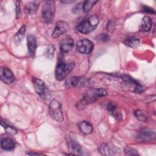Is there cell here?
Returning <instances> with one entry per match:
<instances>
[{"mask_svg":"<svg viewBox=\"0 0 156 156\" xmlns=\"http://www.w3.org/2000/svg\"><path fill=\"white\" fill-rule=\"evenodd\" d=\"M107 94V91L102 88L88 89L84 93L82 101L79 102L77 108L84 107L87 104L93 103L101 97L105 96Z\"/></svg>","mask_w":156,"mask_h":156,"instance_id":"1","label":"cell"},{"mask_svg":"<svg viewBox=\"0 0 156 156\" xmlns=\"http://www.w3.org/2000/svg\"><path fill=\"white\" fill-rule=\"evenodd\" d=\"M124 43L132 48H136L139 44H140V40L134 37V36H130V37H129L127 38H126L124 41Z\"/></svg>","mask_w":156,"mask_h":156,"instance_id":"19","label":"cell"},{"mask_svg":"<svg viewBox=\"0 0 156 156\" xmlns=\"http://www.w3.org/2000/svg\"><path fill=\"white\" fill-rule=\"evenodd\" d=\"M62 2L63 3H70L74 2V1H62Z\"/></svg>","mask_w":156,"mask_h":156,"instance_id":"34","label":"cell"},{"mask_svg":"<svg viewBox=\"0 0 156 156\" xmlns=\"http://www.w3.org/2000/svg\"><path fill=\"white\" fill-rule=\"evenodd\" d=\"M55 12L54 2L52 1H46L42 7L41 15L43 19L46 23L52 22Z\"/></svg>","mask_w":156,"mask_h":156,"instance_id":"5","label":"cell"},{"mask_svg":"<svg viewBox=\"0 0 156 156\" xmlns=\"http://www.w3.org/2000/svg\"><path fill=\"white\" fill-rule=\"evenodd\" d=\"M98 38L103 41H107L110 39V37L108 35L106 34H101L98 37Z\"/></svg>","mask_w":156,"mask_h":156,"instance_id":"31","label":"cell"},{"mask_svg":"<svg viewBox=\"0 0 156 156\" xmlns=\"http://www.w3.org/2000/svg\"><path fill=\"white\" fill-rule=\"evenodd\" d=\"M74 47V41L69 37L64 38L60 43V49L62 54H66L69 52Z\"/></svg>","mask_w":156,"mask_h":156,"instance_id":"13","label":"cell"},{"mask_svg":"<svg viewBox=\"0 0 156 156\" xmlns=\"http://www.w3.org/2000/svg\"><path fill=\"white\" fill-rule=\"evenodd\" d=\"M74 63L65 62L62 60H59L56 65L55 69V76L57 80H62L65 79L68 74L74 69Z\"/></svg>","mask_w":156,"mask_h":156,"instance_id":"3","label":"cell"},{"mask_svg":"<svg viewBox=\"0 0 156 156\" xmlns=\"http://www.w3.org/2000/svg\"><path fill=\"white\" fill-rule=\"evenodd\" d=\"M1 124L2 125V126L4 128L5 132L9 134V135H15V134H16L17 133V130L13 127V126H11L9 124H7L5 121H4L2 120V119H1Z\"/></svg>","mask_w":156,"mask_h":156,"instance_id":"24","label":"cell"},{"mask_svg":"<svg viewBox=\"0 0 156 156\" xmlns=\"http://www.w3.org/2000/svg\"><path fill=\"white\" fill-rule=\"evenodd\" d=\"M85 83H87V80L84 77L72 76L66 79L65 86L68 88L79 85H84Z\"/></svg>","mask_w":156,"mask_h":156,"instance_id":"14","label":"cell"},{"mask_svg":"<svg viewBox=\"0 0 156 156\" xmlns=\"http://www.w3.org/2000/svg\"><path fill=\"white\" fill-rule=\"evenodd\" d=\"M1 80L5 84H10L15 80L13 72L7 67H1L0 69Z\"/></svg>","mask_w":156,"mask_h":156,"instance_id":"11","label":"cell"},{"mask_svg":"<svg viewBox=\"0 0 156 156\" xmlns=\"http://www.w3.org/2000/svg\"><path fill=\"white\" fill-rule=\"evenodd\" d=\"M97 1L94 0H87L82 3V9L84 12H88L90 11L93 6L97 2Z\"/></svg>","mask_w":156,"mask_h":156,"instance_id":"25","label":"cell"},{"mask_svg":"<svg viewBox=\"0 0 156 156\" xmlns=\"http://www.w3.org/2000/svg\"><path fill=\"white\" fill-rule=\"evenodd\" d=\"M1 146L2 149L5 151H11L15 148V144L10 138H3L1 139Z\"/></svg>","mask_w":156,"mask_h":156,"instance_id":"18","label":"cell"},{"mask_svg":"<svg viewBox=\"0 0 156 156\" xmlns=\"http://www.w3.org/2000/svg\"><path fill=\"white\" fill-rule=\"evenodd\" d=\"M115 23L114 21H110L107 26V30L110 32H113L114 29H115Z\"/></svg>","mask_w":156,"mask_h":156,"instance_id":"30","label":"cell"},{"mask_svg":"<svg viewBox=\"0 0 156 156\" xmlns=\"http://www.w3.org/2000/svg\"><path fill=\"white\" fill-rule=\"evenodd\" d=\"M93 43L91 41L88 39L84 38L80 40L76 44V49L78 52L88 54L91 52L93 50Z\"/></svg>","mask_w":156,"mask_h":156,"instance_id":"7","label":"cell"},{"mask_svg":"<svg viewBox=\"0 0 156 156\" xmlns=\"http://www.w3.org/2000/svg\"><path fill=\"white\" fill-rule=\"evenodd\" d=\"M27 44L29 55L32 57H34L35 55V51L37 49V41H36L35 37L32 34L27 35Z\"/></svg>","mask_w":156,"mask_h":156,"instance_id":"15","label":"cell"},{"mask_svg":"<svg viewBox=\"0 0 156 156\" xmlns=\"http://www.w3.org/2000/svg\"><path fill=\"white\" fill-rule=\"evenodd\" d=\"M26 32V26H23L19 29L15 35V42L16 44H19L23 40L24 37V34Z\"/></svg>","mask_w":156,"mask_h":156,"instance_id":"23","label":"cell"},{"mask_svg":"<svg viewBox=\"0 0 156 156\" xmlns=\"http://www.w3.org/2000/svg\"><path fill=\"white\" fill-rule=\"evenodd\" d=\"M78 128L80 131L85 135H90L93 132V125L86 121H83L78 124Z\"/></svg>","mask_w":156,"mask_h":156,"instance_id":"16","label":"cell"},{"mask_svg":"<svg viewBox=\"0 0 156 156\" xmlns=\"http://www.w3.org/2000/svg\"><path fill=\"white\" fill-rule=\"evenodd\" d=\"M99 150L100 152L104 155H113L115 154L114 150L107 144L102 143L99 146Z\"/></svg>","mask_w":156,"mask_h":156,"instance_id":"21","label":"cell"},{"mask_svg":"<svg viewBox=\"0 0 156 156\" xmlns=\"http://www.w3.org/2000/svg\"><path fill=\"white\" fill-rule=\"evenodd\" d=\"M155 136V132L154 130L145 129L138 133L136 138L140 142H147L154 140Z\"/></svg>","mask_w":156,"mask_h":156,"instance_id":"10","label":"cell"},{"mask_svg":"<svg viewBox=\"0 0 156 156\" xmlns=\"http://www.w3.org/2000/svg\"><path fill=\"white\" fill-rule=\"evenodd\" d=\"M27 154H28V155H43V154H40V153H35V152H29V153H27Z\"/></svg>","mask_w":156,"mask_h":156,"instance_id":"33","label":"cell"},{"mask_svg":"<svg viewBox=\"0 0 156 156\" xmlns=\"http://www.w3.org/2000/svg\"><path fill=\"white\" fill-rule=\"evenodd\" d=\"M49 114L51 117L57 122L63 121V115L62 111L61 104L56 99H52L49 104Z\"/></svg>","mask_w":156,"mask_h":156,"instance_id":"4","label":"cell"},{"mask_svg":"<svg viewBox=\"0 0 156 156\" xmlns=\"http://www.w3.org/2000/svg\"><path fill=\"white\" fill-rule=\"evenodd\" d=\"M123 82L127 84H128L130 87H133V91L135 93H140L144 91V87L141 85L136 80L133 79L132 77H130L127 75H123L121 77Z\"/></svg>","mask_w":156,"mask_h":156,"instance_id":"9","label":"cell"},{"mask_svg":"<svg viewBox=\"0 0 156 156\" xmlns=\"http://www.w3.org/2000/svg\"><path fill=\"white\" fill-rule=\"evenodd\" d=\"M98 23V16L96 15H91L80 23L77 27V29L79 32L83 34H88L96 29Z\"/></svg>","mask_w":156,"mask_h":156,"instance_id":"2","label":"cell"},{"mask_svg":"<svg viewBox=\"0 0 156 156\" xmlns=\"http://www.w3.org/2000/svg\"><path fill=\"white\" fill-rule=\"evenodd\" d=\"M66 143L69 152H72V154L78 155L80 154L82 152V149L80 144L73 138H72L69 135L66 136Z\"/></svg>","mask_w":156,"mask_h":156,"instance_id":"12","label":"cell"},{"mask_svg":"<svg viewBox=\"0 0 156 156\" xmlns=\"http://www.w3.org/2000/svg\"><path fill=\"white\" fill-rule=\"evenodd\" d=\"M69 29V26L68 23L64 21H58L55 24V27L52 34V37L54 38H57L62 35L66 33Z\"/></svg>","mask_w":156,"mask_h":156,"instance_id":"8","label":"cell"},{"mask_svg":"<svg viewBox=\"0 0 156 156\" xmlns=\"http://www.w3.org/2000/svg\"><path fill=\"white\" fill-rule=\"evenodd\" d=\"M16 18H20L21 16L20 2L18 1H16Z\"/></svg>","mask_w":156,"mask_h":156,"instance_id":"28","label":"cell"},{"mask_svg":"<svg viewBox=\"0 0 156 156\" xmlns=\"http://www.w3.org/2000/svg\"><path fill=\"white\" fill-rule=\"evenodd\" d=\"M124 151L125 154L127 155H139V154L138 153V152L136 149H135L134 148L131 147L129 146H126L124 147Z\"/></svg>","mask_w":156,"mask_h":156,"instance_id":"26","label":"cell"},{"mask_svg":"<svg viewBox=\"0 0 156 156\" xmlns=\"http://www.w3.org/2000/svg\"><path fill=\"white\" fill-rule=\"evenodd\" d=\"M32 83L36 93L43 99L49 98L50 94L44 82L38 78L33 77Z\"/></svg>","mask_w":156,"mask_h":156,"instance_id":"6","label":"cell"},{"mask_svg":"<svg viewBox=\"0 0 156 156\" xmlns=\"http://www.w3.org/2000/svg\"><path fill=\"white\" fill-rule=\"evenodd\" d=\"M152 24V21L151 18L147 16H145L143 18L140 24V29L143 32H147L151 29Z\"/></svg>","mask_w":156,"mask_h":156,"instance_id":"17","label":"cell"},{"mask_svg":"<svg viewBox=\"0 0 156 156\" xmlns=\"http://www.w3.org/2000/svg\"><path fill=\"white\" fill-rule=\"evenodd\" d=\"M134 114L136 118L142 122H146L149 118V114L146 112L142 110H138L135 111Z\"/></svg>","mask_w":156,"mask_h":156,"instance_id":"22","label":"cell"},{"mask_svg":"<svg viewBox=\"0 0 156 156\" xmlns=\"http://www.w3.org/2000/svg\"><path fill=\"white\" fill-rule=\"evenodd\" d=\"M143 11L145 12H148V13H155V11L153 9L147 6H144L143 8Z\"/></svg>","mask_w":156,"mask_h":156,"instance_id":"32","label":"cell"},{"mask_svg":"<svg viewBox=\"0 0 156 156\" xmlns=\"http://www.w3.org/2000/svg\"><path fill=\"white\" fill-rule=\"evenodd\" d=\"M107 110L112 113H113L116 108V104L113 102H109L108 105H107Z\"/></svg>","mask_w":156,"mask_h":156,"instance_id":"29","label":"cell"},{"mask_svg":"<svg viewBox=\"0 0 156 156\" xmlns=\"http://www.w3.org/2000/svg\"><path fill=\"white\" fill-rule=\"evenodd\" d=\"M54 47L52 45H50L48 47V48L46 50L45 52V56L48 58H52L54 56Z\"/></svg>","mask_w":156,"mask_h":156,"instance_id":"27","label":"cell"},{"mask_svg":"<svg viewBox=\"0 0 156 156\" xmlns=\"http://www.w3.org/2000/svg\"><path fill=\"white\" fill-rule=\"evenodd\" d=\"M38 5L35 2H30L27 4L24 7V12L29 15H33L37 12Z\"/></svg>","mask_w":156,"mask_h":156,"instance_id":"20","label":"cell"}]
</instances>
